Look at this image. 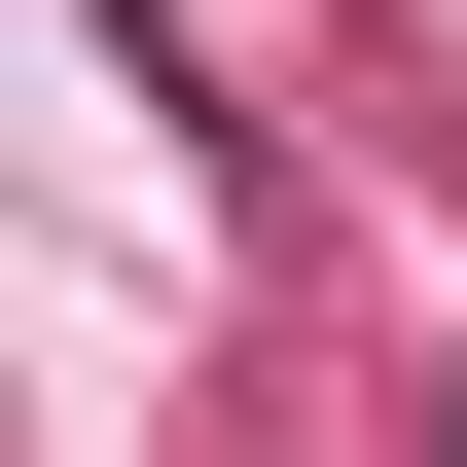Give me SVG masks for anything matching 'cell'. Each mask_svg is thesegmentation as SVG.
<instances>
[{"label":"cell","instance_id":"obj_1","mask_svg":"<svg viewBox=\"0 0 467 467\" xmlns=\"http://www.w3.org/2000/svg\"><path fill=\"white\" fill-rule=\"evenodd\" d=\"M431 467H467V431H431Z\"/></svg>","mask_w":467,"mask_h":467}]
</instances>
